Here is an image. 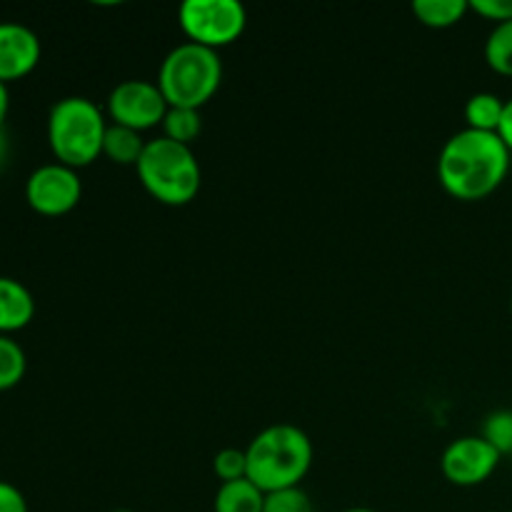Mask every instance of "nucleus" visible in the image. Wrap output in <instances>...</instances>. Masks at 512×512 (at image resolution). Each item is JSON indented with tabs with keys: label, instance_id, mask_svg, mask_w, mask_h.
<instances>
[{
	"label": "nucleus",
	"instance_id": "obj_6",
	"mask_svg": "<svg viewBox=\"0 0 512 512\" xmlns=\"http://www.w3.org/2000/svg\"><path fill=\"white\" fill-rule=\"evenodd\" d=\"M178 23L188 43L218 53L245 33L248 13L238 0H185L178 10Z\"/></svg>",
	"mask_w": 512,
	"mask_h": 512
},
{
	"label": "nucleus",
	"instance_id": "obj_5",
	"mask_svg": "<svg viewBox=\"0 0 512 512\" xmlns=\"http://www.w3.org/2000/svg\"><path fill=\"white\" fill-rule=\"evenodd\" d=\"M223 83V60L215 50L180 43L165 55L158 70V88L168 108L200 110Z\"/></svg>",
	"mask_w": 512,
	"mask_h": 512
},
{
	"label": "nucleus",
	"instance_id": "obj_8",
	"mask_svg": "<svg viewBox=\"0 0 512 512\" xmlns=\"http://www.w3.org/2000/svg\"><path fill=\"white\" fill-rule=\"evenodd\" d=\"M165 113H168V103L158 83H150V80H123L108 95L110 123L138 130V133L163 125Z\"/></svg>",
	"mask_w": 512,
	"mask_h": 512
},
{
	"label": "nucleus",
	"instance_id": "obj_23",
	"mask_svg": "<svg viewBox=\"0 0 512 512\" xmlns=\"http://www.w3.org/2000/svg\"><path fill=\"white\" fill-rule=\"evenodd\" d=\"M0 512H30L25 495L8 480H0Z\"/></svg>",
	"mask_w": 512,
	"mask_h": 512
},
{
	"label": "nucleus",
	"instance_id": "obj_13",
	"mask_svg": "<svg viewBox=\"0 0 512 512\" xmlns=\"http://www.w3.org/2000/svg\"><path fill=\"white\" fill-rule=\"evenodd\" d=\"M148 140H143V133L138 130L123 128V125H108V133L103 140V155L115 165H138Z\"/></svg>",
	"mask_w": 512,
	"mask_h": 512
},
{
	"label": "nucleus",
	"instance_id": "obj_22",
	"mask_svg": "<svg viewBox=\"0 0 512 512\" xmlns=\"http://www.w3.org/2000/svg\"><path fill=\"white\" fill-rule=\"evenodd\" d=\"M470 10L495 25L512 20V0H470Z\"/></svg>",
	"mask_w": 512,
	"mask_h": 512
},
{
	"label": "nucleus",
	"instance_id": "obj_16",
	"mask_svg": "<svg viewBox=\"0 0 512 512\" xmlns=\"http://www.w3.org/2000/svg\"><path fill=\"white\" fill-rule=\"evenodd\" d=\"M203 130V118L200 110L193 108H168L163 118V138L175 140L180 145H190L193 148L195 140L200 138Z\"/></svg>",
	"mask_w": 512,
	"mask_h": 512
},
{
	"label": "nucleus",
	"instance_id": "obj_3",
	"mask_svg": "<svg viewBox=\"0 0 512 512\" xmlns=\"http://www.w3.org/2000/svg\"><path fill=\"white\" fill-rule=\"evenodd\" d=\"M105 113L83 95L60 98L48 113V145L55 163L80 170L93 165L103 155V140L108 133Z\"/></svg>",
	"mask_w": 512,
	"mask_h": 512
},
{
	"label": "nucleus",
	"instance_id": "obj_15",
	"mask_svg": "<svg viewBox=\"0 0 512 512\" xmlns=\"http://www.w3.org/2000/svg\"><path fill=\"white\" fill-rule=\"evenodd\" d=\"M505 100L495 93H475L465 103V123L470 130L480 133H498L500 120H503Z\"/></svg>",
	"mask_w": 512,
	"mask_h": 512
},
{
	"label": "nucleus",
	"instance_id": "obj_21",
	"mask_svg": "<svg viewBox=\"0 0 512 512\" xmlns=\"http://www.w3.org/2000/svg\"><path fill=\"white\" fill-rule=\"evenodd\" d=\"M263 512H315V505L303 488H288L265 495Z\"/></svg>",
	"mask_w": 512,
	"mask_h": 512
},
{
	"label": "nucleus",
	"instance_id": "obj_18",
	"mask_svg": "<svg viewBox=\"0 0 512 512\" xmlns=\"http://www.w3.org/2000/svg\"><path fill=\"white\" fill-rule=\"evenodd\" d=\"M485 63L498 75L512 78V20L495 25L485 40Z\"/></svg>",
	"mask_w": 512,
	"mask_h": 512
},
{
	"label": "nucleus",
	"instance_id": "obj_1",
	"mask_svg": "<svg viewBox=\"0 0 512 512\" xmlns=\"http://www.w3.org/2000/svg\"><path fill=\"white\" fill-rule=\"evenodd\" d=\"M510 155L498 133L465 128L440 150L438 180L445 193L455 200H485L508 178Z\"/></svg>",
	"mask_w": 512,
	"mask_h": 512
},
{
	"label": "nucleus",
	"instance_id": "obj_10",
	"mask_svg": "<svg viewBox=\"0 0 512 512\" xmlns=\"http://www.w3.org/2000/svg\"><path fill=\"white\" fill-rule=\"evenodd\" d=\"M40 38L20 23H0V83L23 80L40 63Z\"/></svg>",
	"mask_w": 512,
	"mask_h": 512
},
{
	"label": "nucleus",
	"instance_id": "obj_27",
	"mask_svg": "<svg viewBox=\"0 0 512 512\" xmlns=\"http://www.w3.org/2000/svg\"><path fill=\"white\" fill-rule=\"evenodd\" d=\"M343 512H375V510H370V508H348V510H343Z\"/></svg>",
	"mask_w": 512,
	"mask_h": 512
},
{
	"label": "nucleus",
	"instance_id": "obj_4",
	"mask_svg": "<svg viewBox=\"0 0 512 512\" xmlns=\"http://www.w3.org/2000/svg\"><path fill=\"white\" fill-rule=\"evenodd\" d=\"M135 170H138V180L145 193L170 208L193 203L203 183L193 148L163 138V135L148 140Z\"/></svg>",
	"mask_w": 512,
	"mask_h": 512
},
{
	"label": "nucleus",
	"instance_id": "obj_19",
	"mask_svg": "<svg viewBox=\"0 0 512 512\" xmlns=\"http://www.w3.org/2000/svg\"><path fill=\"white\" fill-rule=\"evenodd\" d=\"M483 438L498 450L500 455L512 453V410H498L485 418Z\"/></svg>",
	"mask_w": 512,
	"mask_h": 512
},
{
	"label": "nucleus",
	"instance_id": "obj_7",
	"mask_svg": "<svg viewBox=\"0 0 512 512\" xmlns=\"http://www.w3.org/2000/svg\"><path fill=\"white\" fill-rule=\"evenodd\" d=\"M80 198H83V183H80L78 170L63 163L40 165L25 183V200L30 210L43 218H60V215L73 213Z\"/></svg>",
	"mask_w": 512,
	"mask_h": 512
},
{
	"label": "nucleus",
	"instance_id": "obj_20",
	"mask_svg": "<svg viewBox=\"0 0 512 512\" xmlns=\"http://www.w3.org/2000/svg\"><path fill=\"white\" fill-rule=\"evenodd\" d=\"M213 473L220 483H233V480L248 478V455L245 450L225 448L213 458Z\"/></svg>",
	"mask_w": 512,
	"mask_h": 512
},
{
	"label": "nucleus",
	"instance_id": "obj_29",
	"mask_svg": "<svg viewBox=\"0 0 512 512\" xmlns=\"http://www.w3.org/2000/svg\"><path fill=\"white\" fill-rule=\"evenodd\" d=\"M510 313H512V300H510Z\"/></svg>",
	"mask_w": 512,
	"mask_h": 512
},
{
	"label": "nucleus",
	"instance_id": "obj_9",
	"mask_svg": "<svg viewBox=\"0 0 512 512\" xmlns=\"http://www.w3.org/2000/svg\"><path fill=\"white\" fill-rule=\"evenodd\" d=\"M500 460H503V455L483 435H465V438L453 440L445 448L440 470L450 485L475 488V485H483L485 480L493 478Z\"/></svg>",
	"mask_w": 512,
	"mask_h": 512
},
{
	"label": "nucleus",
	"instance_id": "obj_25",
	"mask_svg": "<svg viewBox=\"0 0 512 512\" xmlns=\"http://www.w3.org/2000/svg\"><path fill=\"white\" fill-rule=\"evenodd\" d=\"M8 110H10V90L8 85L0 83V128L5 125V118H8Z\"/></svg>",
	"mask_w": 512,
	"mask_h": 512
},
{
	"label": "nucleus",
	"instance_id": "obj_2",
	"mask_svg": "<svg viewBox=\"0 0 512 512\" xmlns=\"http://www.w3.org/2000/svg\"><path fill=\"white\" fill-rule=\"evenodd\" d=\"M248 480L265 495L300 488V480L313 468V443L298 425H270L245 448Z\"/></svg>",
	"mask_w": 512,
	"mask_h": 512
},
{
	"label": "nucleus",
	"instance_id": "obj_17",
	"mask_svg": "<svg viewBox=\"0 0 512 512\" xmlns=\"http://www.w3.org/2000/svg\"><path fill=\"white\" fill-rule=\"evenodd\" d=\"M25 370H28V358L18 340L0 335V393L13 390L25 378Z\"/></svg>",
	"mask_w": 512,
	"mask_h": 512
},
{
	"label": "nucleus",
	"instance_id": "obj_24",
	"mask_svg": "<svg viewBox=\"0 0 512 512\" xmlns=\"http://www.w3.org/2000/svg\"><path fill=\"white\" fill-rule=\"evenodd\" d=\"M498 135L505 143V148L512 153V98L505 100V110H503V120H500Z\"/></svg>",
	"mask_w": 512,
	"mask_h": 512
},
{
	"label": "nucleus",
	"instance_id": "obj_26",
	"mask_svg": "<svg viewBox=\"0 0 512 512\" xmlns=\"http://www.w3.org/2000/svg\"><path fill=\"white\" fill-rule=\"evenodd\" d=\"M8 158H10V140H8V135H5V130L0 128V170L5 168Z\"/></svg>",
	"mask_w": 512,
	"mask_h": 512
},
{
	"label": "nucleus",
	"instance_id": "obj_14",
	"mask_svg": "<svg viewBox=\"0 0 512 512\" xmlns=\"http://www.w3.org/2000/svg\"><path fill=\"white\" fill-rule=\"evenodd\" d=\"M410 10L428 28L445 30L465 18V13L470 10V0H415Z\"/></svg>",
	"mask_w": 512,
	"mask_h": 512
},
{
	"label": "nucleus",
	"instance_id": "obj_28",
	"mask_svg": "<svg viewBox=\"0 0 512 512\" xmlns=\"http://www.w3.org/2000/svg\"><path fill=\"white\" fill-rule=\"evenodd\" d=\"M113 512H133V510H125V508H120V510H113Z\"/></svg>",
	"mask_w": 512,
	"mask_h": 512
},
{
	"label": "nucleus",
	"instance_id": "obj_12",
	"mask_svg": "<svg viewBox=\"0 0 512 512\" xmlns=\"http://www.w3.org/2000/svg\"><path fill=\"white\" fill-rule=\"evenodd\" d=\"M265 493L248 478L233 480V483H220L215 493V512H263Z\"/></svg>",
	"mask_w": 512,
	"mask_h": 512
},
{
	"label": "nucleus",
	"instance_id": "obj_11",
	"mask_svg": "<svg viewBox=\"0 0 512 512\" xmlns=\"http://www.w3.org/2000/svg\"><path fill=\"white\" fill-rule=\"evenodd\" d=\"M35 318V298L20 280L0 275V335L28 328Z\"/></svg>",
	"mask_w": 512,
	"mask_h": 512
}]
</instances>
